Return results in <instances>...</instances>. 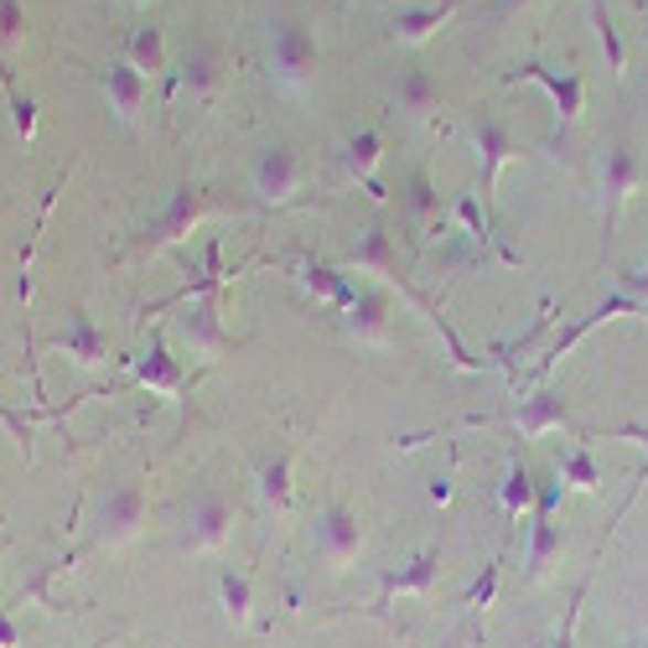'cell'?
<instances>
[{"instance_id":"5","label":"cell","mask_w":648,"mask_h":648,"mask_svg":"<svg viewBox=\"0 0 648 648\" xmlns=\"http://www.w3.org/2000/svg\"><path fill=\"white\" fill-rule=\"evenodd\" d=\"M203 192L198 188H177V198H171V208L161 213V219L146 229V244H171V240H182L192 223H198V213H203Z\"/></svg>"},{"instance_id":"14","label":"cell","mask_w":648,"mask_h":648,"mask_svg":"<svg viewBox=\"0 0 648 648\" xmlns=\"http://www.w3.org/2000/svg\"><path fill=\"white\" fill-rule=\"evenodd\" d=\"M161 57H167L161 32H156V26H140V32L130 36V63H136L140 73H156V68H161Z\"/></svg>"},{"instance_id":"4","label":"cell","mask_w":648,"mask_h":648,"mask_svg":"<svg viewBox=\"0 0 648 648\" xmlns=\"http://www.w3.org/2000/svg\"><path fill=\"white\" fill-rule=\"evenodd\" d=\"M229 524H234V503L223 493H203V498H192V545H223L229 540Z\"/></svg>"},{"instance_id":"15","label":"cell","mask_w":648,"mask_h":648,"mask_svg":"<svg viewBox=\"0 0 648 648\" xmlns=\"http://www.w3.org/2000/svg\"><path fill=\"white\" fill-rule=\"evenodd\" d=\"M353 265L359 270H390L394 259H390V234L384 229H369V240L353 249Z\"/></svg>"},{"instance_id":"17","label":"cell","mask_w":648,"mask_h":648,"mask_svg":"<svg viewBox=\"0 0 648 648\" xmlns=\"http://www.w3.org/2000/svg\"><path fill=\"white\" fill-rule=\"evenodd\" d=\"M384 311H390V301L379 290H363L359 307H353V327H359L363 338H374V332H384Z\"/></svg>"},{"instance_id":"28","label":"cell","mask_w":648,"mask_h":648,"mask_svg":"<svg viewBox=\"0 0 648 648\" xmlns=\"http://www.w3.org/2000/svg\"><path fill=\"white\" fill-rule=\"evenodd\" d=\"M571 623H576V617H565V628L555 633V644H550V648H576V638H571Z\"/></svg>"},{"instance_id":"2","label":"cell","mask_w":648,"mask_h":648,"mask_svg":"<svg viewBox=\"0 0 648 648\" xmlns=\"http://www.w3.org/2000/svg\"><path fill=\"white\" fill-rule=\"evenodd\" d=\"M270 57H275V73L280 78H307L317 68V42L301 21H275L270 32Z\"/></svg>"},{"instance_id":"24","label":"cell","mask_w":648,"mask_h":648,"mask_svg":"<svg viewBox=\"0 0 648 648\" xmlns=\"http://www.w3.org/2000/svg\"><path fill=\"white\" fill-rule=\"evenodd\" d=\"M561 478L576 482V488H592V482H597V467H592V457H586V452H576V457L561 461Z\"/></svg>"},{"instance_id":"7","label":"cell","mask_w":648,"mask_h":648,"mask_svg":"<svg viewBox=\"0 0 648 648\" xmlns=\"http://www.w3.org/2000/svg\"><path fill=\"white\" fill-rule=\"evenodd\" d=\"M296 177H301L296 151H290V146H270L255 167V188L265 192V198H286V192H296Z\"/></svg>"},{"instance_id":"11","label":"cell","mask_w":648,"mask_h":648,"mask_svg":"<svg viewBox=\"0 0 648 648\" xmlns=\"http://www.w3.org/2000/svg\"><path fill=\"white\" fill-rule=\"evenodd\" d=\"M436 565H442V550H421L400 576H390V592H426L431 581H436Z\"/></svg>"},{"instance_id":"22","label":"cell","mask_w":648,"mask_h":648,"mask_svg":"<svg viewBox=\"0 0 648 648\" xmlns=\"http://www.w3.org/2000/svg\"><path fill=\"white\" fill-rule=\"evenodd\" d=\"M348 161H353V171H363V177H369V167L379 161V136H374V130L353 136V146H348Z\"/></svg>"},{"instance_id":"18","label":"cell","mask_w":648,"mask_h":648,"mask_svg":"<svg viewBox=\"0 0 648 648\" xmlns=\"http://www.w3.org/2000/svg\"><path fill=\"white\" fill-rule=\"evenodd\" d=\"M182 327H188V338H198V342H219V307L213 301H203V307H192L188 317H182Z\"/></svg>"},{"instance_id":"13","label":"cell","mask_w":648,"mask_h":648,"mask_svg":"<svg viewBox=\"0 0 648 648\" xmlns=\"http://www.w3.org/2000/svg\"><path fill=\"white\" fill-rule=\"evenodd\" d=\"M555 550H561V529L550 524V519H534V540H529V576H540Z\"/></svg>"},{"instance_id":"25","label":"cell","mask_w":648,"mask_h":648,"mask_svg":"<svg viewBox=\"0 0 648 648\" xmlns=\"http://www.w3.org/2000/svg\"><path fill=\"white\" fill-rule=\"evenodd\" d=\"M188 84L198 88V94H213V88H219V63H213V57H192V63H188Z\"/></svg>"},{"instance_id":"19","label":"cell","mask_w":648,"mask_h":648,"mask_svg":"<svg viewBox=\"0 0 648 648\" xmlns=\"http://www.w3.org/2000/svg\"><path fill=\"white\" fill-rule=\"evenodd\" d=\"M6 84H11V78H6ZM11 120H17V136L21 140L36 136V99H32V94H21L17 84H11Z\"/></svg>"},{"instance_id":"3","label":"cell","mask_w":648,"mask_h":648,"mask_svg":"<svg viewBox=\"0 0 648 648\" xmlns=\"http://www.w3.org/2000/svg\"><path fill=\"white\" fill-rule=\"evenodd\" d=\"M363 545V524H359V513H348L338 503V509H327L322 513V524H317V550H322L327 561H353Z\"/></svg>"},{"instance_id":"16","label":"cell","mask_w":648,"mask_h":648,"mask_svg":"<svg viewBox=\"0 0 648 648\" xmlns=\"http://www.w3.org/2000/svg\"><path fill=\"white\" fill-rule=\"evenodd\" d=\"M26 42V6L21 0H0V47L17 52Z\"/></svg>"},{"instance_id":"1","label":"cell","mask_w":648,"mask_h":648,"mask_svg":"<svg viewBox=\"0 0 648 648\" xmlns=\"http://www.w3.org/2000/svg\"><path fill=\"white\" fill-rule=\"evenodd\" d=\"M146 519V482H120V488H109L99 509V545H120L130 540Z\"/></svg>"},{"instance_id":"8","label":"cell","mask_w":648,"mask_h":648,"mask_svg":"<svg viewBox=\"0 0 648 648\" xmlns=\"http://www.w3.org/2000/svg\"><path fill=\"white\" fill-rule=\"evenodd\" d=\"M104 94H109V104H115L120 115H136L140 99H146V73H140L136 63H115L109 78H104Z\"/></svg>"},{"instance_id":"26","label":"cell","mask_w":648,"mask_h":648,"mask_svg":"<svg viewBox=\"0 0 648 648\" xmlns=\"http://www.w3.org/2000/svg\"><path fill=\"white\" fill-rule=\"evenodd\" d=\"M493 592H498V565H488V571H482V581L467 592V607H488V602H493Z\"/></svg>"},{"instance_id":"6","label":"cell","mask_w":648,"mask_h":648,"mask_svg":"<svg viewBox=\"0 0 648 648\" xmlns=\"http://www.w3.org/2000/svg\"><path fill=\"white\" fill-rule=\"evenodd\" d=\"M52 348H63L73 363H104L109 359V338L94 327V317H73V322L52 338Z\"/></svg>"},{"instance_id":"10","label":"cell","mask_w":648,"mask_h":648,"mask_svg":"<svg viewBox=\"0 0 648 648\" xmlns=\"http://www.w3.org/2000/svg\"><path fill=\"white\" fill-rule=\"evenodd\" d=\"M436 104H442V88H436V78H431L426 68H410L405 78H400V109L426 115V109H436Z\"/></svg>"},{"instance_id":"20","label":"cell","mask_w":648,"mask_h":648,"mask_svg":"<svg viewBox=\"0 0 648 648\" xmlns=\"http://www.w3.org/2000/svg\"><path fill=\"white\" fill-rule=\"evenodd\" d=\"M259 488H265V498H270V503H286V498H290V457L270 461V467L259 472Z\"/></svg>"},{"instance_id":"27","label":"cell","mask_w":648,"mask_h":648,"mask_svg":"<svg viewBox=\"0 0 648 648\" xmlns=\"http://www.w3.org/2000/svg\"><path fill=\"white\" fill-rule=\"evenodd\" d=\"M0 648H21V628L11 623V613L0 607Z\"/></svg>"},{"instance_id":"9","label":"cell","mask_w":648,"mask_h":648,"mask_svg":"<svg viewBox=\"0 0 648 648\" xmlns=\"http://www.w3.org/2000/svg\"><path fill=\"white\" fill-rule=\"evenodd\" d=\"M136 379L151 384V390H182V369H177V359H171L161 342H151V353L136 363Z\"/></svg>"},{"instance_id":"12","label":"cell","mask_w":648,"mask_h":648,"mask_svg":"<svg viewBox=\"0 0 648 648\" xmlns=\"http://www.w3.org/2000/svg\"><path fill=\"white\" fill-rule=\"evenodd\" d=\"M219 597H223V613L234 617V623H244V617H249V597H255V586H249L244 571H223Z\"/></svg>"},{"instance_id":"21","label":"cell","mask_w":648,"mask_h":648,"mask_svg":"<svg viewBox=\"0 0 648 648\" xmlns=\"http://www.w3.org/2000/svg\"><path fill=\"white\" fill-rule=\"evenodd\" d=\"M410 208H415V213H421V219H436V188H431V177L426 171H415V177H410Z\"/></svg>"},{"instance_id":"23","label":"cell","mask_w":648,"mask_h":648,"mask_svg":"<svg viewBox=\"0 0 648 648\" xmlns=\"http://www.w3.org/2000/svg\"><path fill=\"white\" fill-rule=\"evenodd\" d=\"M529 498H534V488H529V472H524V467H513L509 482H503V503H509V513H524Z\"/></svg>"}]
</instances>
